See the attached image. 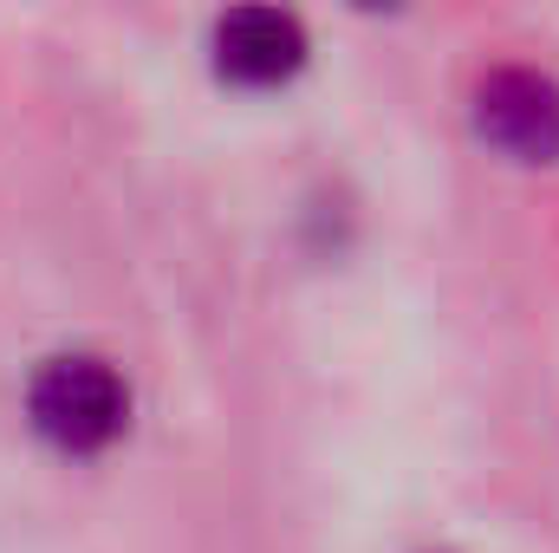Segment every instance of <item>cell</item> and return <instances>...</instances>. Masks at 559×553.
<instances>
[{
  "label": "cell",
  "mask_w": 559,
  "mask_h": 553,
  "mask_svg": "<svg viewBox=\"0 0 559 553\" xmlns=\"http://www.w3.org/2000/svg\"><path fill=\"white\" fill-rule=\"evenodd\" d=\"M26 423L59 456H105L131 430V385L98 352H59L26 385Z\"/></svg>",
  "instance_id": "cell-1"
},
{
  "label": "cell",
  "mask_w": 559,
  "mask_h": 553,
  "mask_svg": "<svg viewBox=\"0 0 559 553\" xmlns=\"http://www.w3.org/2000/svg\"><path fill=\"white\" fill-rule=\"evenodd\" d=\"M306 52H312V39H306L299 13L280 7V0H235L215 20V33H209V66L235 92H280V85H293Z\"/></svg>",
  "instance_id": "cell-2"
},
{
  "label": "cell",
  "mask_w": 559,
  "mask_h": 553,
  "mask_svg": "<svg viewBox=\"0 0 559 553\" xmlns=\"http://www.w3.org/2000/svg\"><path fill=\"white\" fill-rule=\"evenodd\" d=\"M475 138L508 163H559V79L540 66H501L475 85Z\"/></svg>",
  "instance_id": "cell-3"
},
{
  "label": "cell",
  "mask_w": 559,
  "mask_h": 553,
  "mask_svg": "<svg viewBox=\"0 0 559 553\" xmlns=\"http://www.w3.org/2000/svg\"><path fill=\"white\" fill-rule=\"evenodd\" d=\"M352 7H358V13H404L411 0H352Z\"/></svg>",
  "instance_id": "cell-4"
}]
</instances>
